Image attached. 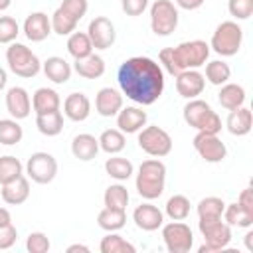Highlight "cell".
<instances>
[{"label": "cell", "instance_id": "obj_4", "mask_svg": "<svg viewBox=\"0 0 253 253\" xmlns=\"http://www.w3.org/2000/svg\"><path fill=\"white\" fill-rule=\"evenodd\" d=\"M6 63L8 69L22 77V79H32L42 71V61L40 57L26 45L20 42H12L6 47Z\"/></svg>", "mask_w": 253, "mask_h": 253}, {"label": "cell", "instance_id": "obj_6", "mask_svg": "<svg viewBox=\"0 0 253 253\" xmlns=\"http://www.w3.org/2000/svg\"><path fill=\"white\" fill-rule=\"evenodd\" d=\"M198 229L204 237V243L200 245V253H215L223 251L231 241V227L221 219H200Z\"/></svg>", "mask_w": 253, "mask_h": 253}, {"label": "cell", "instance_id": "obj_46", "mask_svg": "<svg viewBox=\"0 0 253 253\" xmlns=\"http://www.w3.org/2000/svg\"><path fill=\"white\" fill-rule=\"evenodd\" d=\"M158 61H160L162 71H166L168 75L176 77L178 73H182L180 67H178V63H176V59H174L172 47H164V49H160V53H158Z\"/></svg>", "mask_w": 253, "mask_h": 253}, {"label": "cell", "instance_id": "obj_22", "mask_svg": "<svg viewBox=\"0 0 253 253\" xmlns=\"http://www.w3.org/2000/svg\"><path fill=\"white\" fill-rule=\"evenodd\" d=\"M32 109L36 115H45L61 109V97L55 89L49 87H40L32 95Z\"/></svg>", "mask_w": 253, "mask_h": 253}, {"label": "cell", "instance_id": "obj_35", "mask_svg": "<svg viewBox=\"0 0 253 253\" xmlns=\"http://www.w3.org/2000/svg\"><path fill=\"white\" fill-rule=\"evenodd\" d=\"M206 81L215 85V87H221L223 83L229 81L231 77V67L223 61V59H213V61H206V73H204Z\"/></svg>", "mask_w": 253, "mask_h": 253}, {"label": "cell", "instance_id": "obj_10", "mask_svg": "<svg viewBox=\"0 0 253 253\" xmlns=\"http://www.w3.org/2000/svg\"><path fill=\"white\" fill-rule=\"evenodd\" d=\"M28 178L36 184H49L55 180L57 176V160L53 154L38 150L34 154H30L26 166H24Z\"/></svg>", "mask_w": 253, "mask_h": 253}, {"label": "cell", "instance_id": "obj_15", "mask_svg": "<svg viewBox=\"0 0 253 253\" xmlns=\"http://www.w3.org/2000/svg\"><path fill=\"white\" fill-rule=\"evenodd\" d=\"M6 111L16 121L28 119L30 113H32V97H30V93L20 85L10 87L6 91Z\"/></svg>", "mask_w": 253, "mask_h": 253}, {"label": "cell", "instance_id": "obj_30", "mask_svg": "<svg viewBox=\"0 0 253 253\" xmlns=\"http://www.w3.org/2000/svg\"><path fill=\"white\" fill-rule=\"evenodd\" d=\"M126 223V210L119 208H103L97 215V225L105 231H119Z\"/></svg>", "mask_w": 253, "mask_h": 253}, {"label": "cell", "instance_id": "obj_36", "mask_svg": "<svg viewBox=\"0 0 253 253\" xmlns=\"http://www.w3.org/2000/svg\"><path fill=\"white\" fill-rule=\"evenodd\" d=\"M164 213L172 219V221H184L190 215V200L182 194H174L166 200L164 206Z\"/></svg>", "mask_w": 253, "mask_h": 253}, {"label": "cell", "instance_id": "obj_18", "mask_svg": "<svg viewBox=\"0 0 253 253\" xmlns=\"http://www.w3.org/2000/svg\"><path fill=\"white\" fill-rule=\"evenodd\" d=\"M123 109V93L115 87H103L95 95V111L101 117H117V113Z\"/></svg>", "mask_w": 253, "mask_h": 253}, {"label": "cell", "instance_id": "obj_1", "mask_svg": "<svg viewBox=\"0 0 253 253\" xmlns=\"http://www.w3.org/2000/svg\"><path fill=\"white\" fill-rule=\"evenodd\" d=\"M117 81L121 93L140 107L156 103L164 93V71L158 61L146 55L125 59L117 71Z\"/></svg>", "mask_w": 253, "mask_h": 253}, {"label": "cell", "instance_id": "obj_49", "mask_svg": "<svg viewBox=\"0 0 253 253\" xmlns=\"http://www.w3.org/2000/svg\"><path fill=\"white\" fill-rule=\"evenodd\" d=\"M237 204L243 206L245 210L253 211V190H251V186H247V188H243V190L239 192V196H237Z\"/></svg>", "mask_w": 253, "mask_h": 253}, {"label": "cell", "instance_id": "obj_20", "mask_svg": "<svg viewBox=\"0 0 253 253\" xmlns=\"http://www.w3.org/2000/svg\"><path fill=\"white\" fill-rule=\"evenodd\" d=\"M91 115V101L85 93H69L63 101V117L73 123H83Z\"/></svg>", "mask_w": 253, "mask_h": 253}, {"label": "cell", "instance_id": "obj_42", "mask_svg": "<svg viewBox=\"0 0 253 253\" xmlns=\"http://www.w3.org/2000/svg\"><path fill=\"white\" fill-rule=\"evenodd\" d=\"M20 36V24L12 16H0V43H12Z\"/></svg>", "mask_w": 253, "mask_h": 253}, {"label": "cell", "instance_id": "obj_34", "mask_svg": "<svg viewBox=\"0 0 253 253\" xmlns=\"http://www.w3.org/2000/svg\"><path fill=\"white\" fill-rule=\"evenodd\" d=\"M99 251L101 253H136V247L117 231H107V235L99 243Z\"/></svg>", "mask_w": 253, "mask_h": 253}, {"label": "cell", "instance_id": "obj_3", "mask_svg": "<svg viewBox=\"0 0 253 253\" xmlns=\"http://www.w3.org/2000/svg\"><path fill=\"white\" fill-rule=\"evenodd\" d=\"M182 117H184L186 125L196 128L198 132H211V134H219L221 132L219 115L204 99H198V97L196 99H188V103L184 105Z\"/></svg>", "mask_w": 253, "mask_h": 253}, {"label": "cell", "instance_id": "obj_32", "mask_svg": "<svg viewBox=\"0 0 253 253\" xmlns=\"http://www.w3.org/2000/svg\"><path fill=\"white\" fill-rule=\"evenodd\" d=\"M36 126L43 136H57L63 130V113L53 111L45 115H36Z\"/></svg>", "mask_w": 253, "mask_h": 253}, {"label": "cell", "instance_id": "obj_12", "mask_svg": "<svg viewBox=\"0 0 253 253\" xmlns=\"http://www.w3.org/2000/svg\"><path fill=\"white\" fill-rule=\"evenodd\" d=\"M194 150L200 154L202 160L210 162V164H217L227 156V146L225 142L211 132H198L192 140Z\"/></svg>", "mask_w": 253, "mask_h": 253}, {"label": "cell", "instance_id": "obj_31", "mask_svg": "<svg viewBox=\"0 0 253 253\" xmlns=\"http://www.w3.org/2000/svg\"><path fill=\"white\" fill-rule=\"evenodd\" d=\"M67 51L73 59H83L93 53V43L87 32H73L67 36Z\"/></svg>", "mask_w": 253, "mask_h": 253}, {"label": "cell", "instance_id": "obj_41", "mask_svg": "<svg viewBox=\"0 0 253 253\" xmlns=\"http://www.w3.org/2000/svg\"><path fill=\"white\" fill-rule=\"evenodd\" d=\"M22 174H24V164L16 156H12V154L0 156V186L16 180Z\"/></svg>", "mask_w": 253, "mask_h": 253}, {"label": "cell", "instance_id": "obj_25", "mask_svg": "<svg viewBox=\"0 0 253 253\" xmlns=\"http://www.w3.org/2000/svg\"><path fill=\"white\" fill-rule=\"evenodd\" d=\"M245 99H247L245 89H243V85H239V83H229V81H227V83L221 85V89H219V93H217L219 105H221L223 109H227V111H235V109L243 107V105H245Z\"/></svg>", "mask_w": 253, "mask_h": 253}, {"label": "cell", "instance_id": "obj_38", "mask_svg": "<svg viewBox=\"0 0 253 253\" xmlns=\"http://www.w3.org/2000/svg\"><path fill=\"white\" fill-rule=\"evenodd\" d=\"M24 138V128L16 119H0V144L14 146Z\"/></svg>", "mask_w": 253, "mask_h": 253}, {"label": "cell", "instance_id": "obj_27", "mask_svg": "<svg viewBox=\"0 0 253 253\" xmlns=\"http://www.w3.org/2000/svg\"><path fill=\"white\" fill-rule=\"evenodd\" d=\"M225 126L233 136H245L251 132V109L239 107L235 111H229L225 119Z\"/></svg>", "mask_w": 253, "mask_h": 253}, {"label": "cell", "instance_id": "obj_53", "mask_svg": "<svg viewBox=\"0 0 253 253\" xmlns=\"http://www.w3.org/2000/svg\"><path fill=\"white\" fill-rule=\"evenodd\" d=\"M6 83H8V73L4 67H0V91L6 89Z\"/></svg>", "mask_w": 253, "mask_h": 253}, {"label": "cell", "instance_id": "obj_29", "mask_svg": "<svg viewBox=\"0 0 253 253\" xmlns=\"http://www.w3.org/2000/svg\"><path fill=\"white\" fill-rule=\"evenodd\" d=\"M105 172H107L113 180H117V182H126V180L134 174V164H132L128 158H125V156L113 154V156L107 158V162H105Z\"/></svg>", "mask_w": 253, "mask_h": 253}, {"label": "cell", "instance_id": "obj_23", "mask_svg": "<svg viewBox=\"0 0 253 253\" xmlns=\"http://www.w3.org/2000/svg\"><path fill=\"white\" fill-rule=\"evenodd\" d=\"M42 71H43V75H45L51 83L63 85V83H67V81L71 79L73 67H71L63 57L51 55V57H47V59L42 63Z\"/></svg>", "mask_w": 253, "mask_h": 253}, {"label": "cell", "instance_id": "obj_40", "mask_svg": "<svg viewBox=\"0 0 253 253\" xmlns=\"http://www.w3.org/2000/svg\"><path fill=\"white\" fill-rule=\"evenodd\" d=\"M49 22H51V32L57 34V36H69L75 32L77 28V20H73L69 14H65L59 6L55 8V12L49 16Z\"/></svg>", "mask_w": 253, "mask_h": 253}, {"label": "cell", "instance_id": "obj_45", "mask_svg": "<svg viewBox=\"0 0 253 253\" xmlns=\"http://www.w3.org/2000/svg\"><path fill=\"white\" fill-rule=\"evenodd\" d=\"M59 8H61L65 14H69L73 20L79 22V20L87 14V10H89V2H87V0H61Z\"/></svg>", "mask_w": 253, "mask_h": 253}, {"label": "cell", "instance_id": "obj_16", "mask_svg": "<svg viewBox=\"0 0 253 253\" xmlns=\"http://www.w3.org/2000/svg\"><path fill=\"white\" fill-rule=\"evenodd\" d=\"M132 221H134V225H136L138 229H142V231H156V229H160L162 223H164V211L158 210L154 204H150V202L146 200V202H142L140 206L134 208V211H132Z\"/></svg>", "mask_w": 253, "mask_h": 253}, {"label": "cell", "instance_id": "obj_54", "mask_svg": "<svg viewBox=\"0 0 253 253\" xmlns=\"http://www.w3.org/2000/svg\"><path fill=\"white\" fill-rule=\"evenodd\" d=\"M245 247L249 251H253V231H247L245 233Z\"/></svg>", "mask_w": 253, "mask_h": 253}, {"label": "cell", "instance_id": "obj_17", "mask_svg": "<svg viewBox=\"0 0 253 253\" xmlns=\"http://www.w3.org/2000/svg\"><path fill=\"white\" fill-rule=\"evenodd\" d=\"M22 32H24V36L30 42H43V40H47L49 34H53L51 32L49 16L45 12H32V14H28L26 20H24Z\"/></svg>", "mask_w": 253, "mask_h": 253}, {"label": "cell", "instance_id": "obj_19", "mask_svg": "<svg viewBox=\"0 0 253 253\" xmlns=\"http://www.w3.org/2000/svg\"><path fill=\"white\" fill-rule=\"evenodd\" d=\"M148 115L140 107H123L117 113V128L125 134H134L142 126H146Z\"/></svg>", "mask_w": 253, "mask_h": 253}, {"label": "cell", "instance_id": "obj_47", "mask_svg": "<svg viewBox=\"0 0 253 253\" xmlns=\"http://www.w3.org/2000/svg\"><path fill=\"white\" fill-rule=\"evenodd\" d=\"M18 241V229L14 227V223H8V225H2L0 227V249H10L14 247Z\"/></svg>", "mask_w": 253, "mask_h": 253}, {"label": "cell", "instance_id": "obj_43", "mask_svg": "<svg viewBox=\"0 0 253 253\" xmlns=\"http://www.w3.org/2000/svg\"><path fill=\"white\" fill-rule=\"evenodd\" d=\"M49 247H51L49 237L43 231H32L26 237V249H28V253H47Z\"/></svg>", "mask_w": 253, "mask_h": 253}, {"label": "cell", "instance_id": "obj_51", "mask_svg": "<svg viewBox=\"0 0 253 253\" xmlns=\"http://www.w3.org/2000/svg\"><path fill=\"white\" fill-rule=\"evenodd\" d=\"M8 223H12V215H10V211L6 208L0 206V227L2 225H8Z\"/></svg>", "mask_w": 253, "mask_h": 253}, {"label": "cell", "instance_id": "obj_55", "mask_svg": "<svg viewBox=\"0 0 253 253\" xmlns=\"http://www.w3.org/2000/svg\"><path fill=\"white\" fill-rule=\"evenodd\" d=\"M10 4H12V0H0V12L8 10V8H10Z\"/></svg>", "mask_w": 253, "mask_h": 253}, {"label": "cell", "instance_id": "obj_21", "mask_svg": "<svg viewBox=\"0 0 253 253\" xmlns=\"http://www.w3.org/2000/svg\"><path fill=\"white\" fill-rule=\"evenodd\" d=\"M0 196H2L4 204H8V206H20V204H24L30 198V178L22 174V176H18L12 182L2 184Z\"/></svg>", "mask_w": 253, "mask_h": 253}, {"label": "cell", "instance_id": "obj_2", "mask_svg": "<svg viewBox=\"0 0 253 253\" xmlns=\"http://www.w3.org/2000/svg\"><path fill=\"white\" fill-rule=\"evenodd\" d=\"M164 186H166V164L154 156L142 160L134 178V188L138 196L152 202L164 194Z\"/></svg>", "mask_w": 253, "mask_h": 253}, {"label": "cell", "instance_id": "obj_52", "mask_svg": "<svg viewBox=\"0 0 253 253\" xmlns=\"http://www.w3.org/2000/svg\"><path fill=\"white\" fill-rule=\"evenodd\" d=\"M75 251H83V253H89V247L83 245V243H73L67 247V253H75Z\"/></svg>", "mask_w": 253, "mask_h": 253}, {"label": "cell", "instance_id": "obj_9", "mask_svg": "<svg viewBox=\"0 0 253 253\" xmlns=\"http://www.w3.org/2000/svg\"><path fill=\"white\" fill-rule=\"evenodd\" d=\"M210 51H211L210 43H206L204 40H190V42H182L176 47H172V53H174V59L180 71L200 69L202 65H206Z\"/></svg>", "mask_w": 253, "mask_h": 253}, {"label": "cell", "instance_id": "obj_39", "mask_svg": "<svg viewBox=\"0 0 253 253\" xmlns=\"http://www.w3.org/2000/svg\"><path fill=\"white\" fill-rule=\"evenodd\" d=\"M130 200V194L126 190V186H123L121 182L119 184H111L105 194H103V204L107 208H119V210H126V204Z\"/></svg>", "mask_w": 253, "mask_h": 253}, {"label": "cell", "instance_id": "obj_14", "mask_svg": "<svg viewBox=\"0 0 253 253\" xmlns=\"http://www.w3.org/2000/svg\"><path fill=\"white\" fill-rule=\"evenodd\" d=\"M174 79H176V91L184 99H196L206 89V77L198 69H186L178 73Z\"/></svg>", "mask_w": 253, "mask_h": 253}, {"label": "cell", "instance_id": "obj_13", "mask_svg": "<svg viewBox=\"0 0 253 253\" xmlns=\"http://www.w3.org/2000/svg\"><path fill=\"white\" fill-rule=\"evenodd\" d=\"M87 36L93 43V49L103 51V49L113 47L117 40V30H115V24L107 16H95L87 26Z\"/></svg>", "mask_w": 253, "mask_h": 253}, {"label": "cell", "instance_id": "obj_11", "mask_svg": "<svg viewBox=\"0 0 253 253\" xmlns=\"http://www.w3.org/2000/svg\"><path fill=\"white\" fill-rule=\"evenodd\" d=\"M162 241L170 253H188L194 245V233L184 221L162 223Z\"/></svg>", "mask_w": 253, "mask_h": 253}, {"label": "cell", "instance_id": "obj_37", "mask_svg": "<svg viewBox=\"0 0 253 253\" xmlns=\"http://www.w3.org/2000/svg\"><path fill=\"white\" fill-rule=\"evenodd\" d=\"M223 208H225V202L217 196H206L198 202L196 206V211H198V217L200 219H217L221 217L223 213Z\"/></svg>", "mask_w": 253, "mask_h": 253}, {"label": "cell", "instance_id": "obj_5", "mask_svg": "<svg viewBox=\"0 0 253 253\" xmlns=\"http://www.w3.org/2000/svg\"><path fill=\"white\" fill-rule=\"evenodd\" d=\"M241 45H243V28L235 20H225L217 24L210 42L211 51H215L221 57H231V55H237Z\"/></svg>", "mask_w": 253, "mask_h": 253}, {"label": "cell", "instance_id": "obj_28", "mask_svg": "<svg viewBox=\"0 0 253 253\" xmlns=\"http://www.w3.org/2000/svg\"><path fill=\"white\" fill-rule=\"evenodd\" d=\"M221 219L229 225V227H251L253 225V211L245 210L243 206H239L237 202L233 204H225Z\"/></svg>", "mask_w": 253, "mask_h": 253}, {"label": "cell", "instance_id": "obj_24", "mask_svg": "<svg viewBox=\"0 0 253 253\" xmlns=\"http://www.w3.org/2000/svg\"><path fill=\"white\" fill-rule=\"evenodd\" d=\"M99 152V138L89 134V132H79L73 136L71 140V154L81 160V162H89L97 156Z\"/></svg>", "mask_w": 253, "mask_h": 253}, {"label": "cell", "instance_id": "obj_8", "mask_svg": "<svg viewBox=\"0 0 253 253\" xmlns=\"http://www.w3.org/2000/svg\"><path fill=\"white\" fill-rule=\"evenodd\" d=\"M178 20L180 12L172 0H154L150 4V30L156 36L166 38L172 32H176Z\"/></svg>", "mask_w": 253, "mask_h": 253}, {"label": "cell", "instance_id": "obj_50", "mask_svg": "<svg viewBox=\"0 0 253 253\" xmlns=\"http://www.w3.org/2000/svg\"><path fill=\"white\" fill-rule=\"evenodd\" d=\"M206 0H174L176 8H182V10H198Z\"/></svg>", "mask_w": 253, "mask_h": 253}, {"label": "cell", "instance_id": "obj_26", "mask_svg": "<svg viewBox=\"0 0 253 253\" xmlns=\"http://www.w3.org/2000/svg\"><path fill=\"white\" fill-rule=\"evenodd\" d=\"M73 71L83 79H99L105 73V59L97 53H91L83 59H75Z\"/></svg>", "mask_w": 253, "mask_h": 253}, {"label": "cell", "instance_id": "obj_7", "mask_svg": "<svg viewBox=\"0 0 253 253\" xmlns=\"http://www.w3.org/2000/svg\"><path fill=\"white\" fill-rule=\"evenodd\" d=\"M136 142L142 152L154 158H164L172 152V136L158 125H146L136 132Z\"/></svg>", "mask_w": 253, "mask_h": 253}, {"label": "cell", "instance_id": "obj_44", "mask_svg": "<svg viewBox=\"0 0 253 253\" xmlns=\"http://www.w3.org/2000/svg\"><path fill=\"white\" fill-rule=\"evenodd\" d=\"M227 10L235 20H249L253 14V0H227Z\"/></svg>", "mask_w": 253, "mask_h": 253}, {"label": "cell", "instance_id": "obj_33", "mask_svg": "<svg viewBox=\"0 0 253 253\" xmlns=\"http://www.w3.org/2000/svg\"><path fill=\"white\" fill-rule=\"evenodd\" d=\"M126 146V136L119 128H105L99 136V150L107 154H119Z\"/></svg>", "mask_w": 253, "mask_h": 253}, {"label": "cell", "instance_id": "obj_48", "mask_svg": "<svg viewBox=\"0 0 253 253\" xmlns=\"http://www.w3.org/2000/svg\"><path fill=\"white\" fill-rule=\"evenodd\" d=\"M150 6V0H121V8L126 16H140Z\"/></svg>", "mask_w": 253, "mask_h": 253}]
</instances>
